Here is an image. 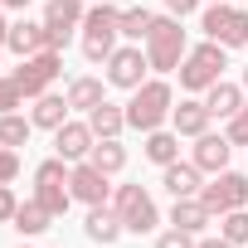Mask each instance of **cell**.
Segmentation results:
<instances>
[{
    "instance_id": "cell-4",
    "label": "cell",
    "mask_w": 248,
    "mask_h": 248,
    "mask_svg": "<svg viewBox=\"0 0 248 248\" xmlns=\"http://www.w3.org/2000/svg\"><path fill=\"white\" fill-rule=\"evenodd\" d=\"M224 68H229V49L224 44H214V39H204V44H195L185 59H180V88L185 93H209L219 78H224Z\"/></svg>"
},
{
    "instance_id": "cell-41",
    "label": "cell",
    "mask_w": 248,
    "mask_h": 248,
    "mask_svg": "<svg viewBox=\"0 0 248 248\" xmlns=\"http://www.w3.org/2000/svg\"><path fill=\"white\" fill-rule=\"evenodd\" d=\"M25 248H30V243H25Z\"/></svg>"
},
{
    "instance_id": "cell-5",
    "label": "cell",
    "mask_w": 248,
    "mask_h": 248,
    "mask_svg": "<svg viewBox=\"0 0 248 248\" xmlns=\"http://www.w3.org/2000/svg\"><path fill=\"white\" fill-rule=\"evenodd\" d=\"M204 39L224 44V49H243L248 44V10L233 5V0H209V10L200 15Z\"/></svg>"
},
{
    "instance_id": "cell-38",
    "label": "cell",
    "mask_w": 248,
    "mask_h": 248,
    "mask_svg": "<svg viewBox=\"0 0 248 248\" xmlns=\"http://www.w3.org/2000/svg\"><path fill=\"white\" fill-rule=\"evenodd\" d=\"M5 34H10V20H5V5H0V44H5Z\"/></svg>"
},
{
    "instance_id": "cell-31",
    "label": "cell",
    "mask_w": 248,
    "mask_h": 248,
    "mask_svg": "<svg viewBox=\"0 0 248 248\" xmlns=\"http://www.w3.org/2000/svg\"><path fill=\"white\" fill-rule=\"evenodd\" d=\"M224 137H229L233 146H248V102H243V107L224 122Z\"/></svg>"
},
{
    "instance_id": "cell-29",
    "label": "cell",
    "mask_w": 248,
    "mask_h": 248,
    "mask_svg": "<svg viewBox=\"0 0 248 248\" xmlns=\"http://www.w3.org/2000/svg\"><path fill=\"white\" fill-rule=\"evenodd\" d=\"M219 233L229 238V243H248V209H229V214H219Z\"/></svg>"
},
{
    "instance_id": "cell-27",
    "label": "cell",
    "mask_w": 248,
    "mask_h": 248,
    "mask_svg": "<svg viewBox=\"0 0 248 248\" xmlns=\"http://www.w3.org/2000/svg\"><path fill=\"white\" fill-rule=\"evenodd\" d=\"M30 132H34L30 117H20V112H0V146L20 151V146H30Z\"/></svg>"
},
{
    "instance_id": "cell-30",
    "label": "cell",
    "mask_w": 248,
    "mask_h": 248,
    "mask_svg": "<svg viewBox=\"0 0 248 248\" xmlns=\"http://www.w3.org/2000/svg\"><path fill=\"white\" fill-rule=\"evenodd\" d=\"M25 107V93H20V83L10 78V73H0V112H20Z\"/></svg>"
},
{
    "instance_id": "cell-24",
    "label": "cell",
    "mask_w": 248,
    "mask_h": 248,
    "mask_svg": "<svg viewBox=\"0 0 248 248\" xmlns=\"http://www.w3.org/2000/svg\"><path fill=\"white\" fill-rule=\"evenodd\" d=\"M88 127H93V137H122V132H127V107H117L112 97L97 102L88 112Z\"/></svg>"
},
{
    "instance_id": "cell-22",
    "label": "cell",
    "mask_w": 248,
    "mask_h": 248,
    "mask_svg": "<svg viewBox=\"0 0 248 248\" xmlns=\"http://www.w3.org/2000/svg\"><path fill=\"white\" fill-rule=\"evenodd\" d=\"M68 97H59V93H44V97H34V107H30V122L34 127H44V132H59L63 122H68Z\"/></svg>"
},
{
    "instance_id": "cell-26",
    "label": "cell",
    "mask_w": 248,
    "mask_h": 248,
    "mask_svg": "<svg viewBox=\"0 0 248 248\" xmlns=\"http://www.w3.org/2000/svg\"><path fill=\"white\" fill-rule=\"evenodd\" d=\"M10 224H15V229H20L25 238H39L44 229H54V214H49V209H44V204H39V200L30 195V200H25V204L15 209V219H10Z\"/></svg>"
},
{
    "instance_id": "cell-36",
    "label": "cell",
    "mask_w": 248,
    "mask_h": 248,
    "mask_svg": "<svg viewBox=\"0 0 248 248\" xmlns=\"http://www.w3.org/2000/svg\"><path fill=\"white\" fill-rule=\"evenodd\" d=\"M195 248H238V243H229L224 233H219V238H204V233H200V238H195Z\"/></svg>"
},
{
    "instance_id": "cell-14",
    "label": "cell",
    "mask_w": 248,
    "mask_h": 248,
    "mask_svg": "<svg viewBox=\"0 0 248 248\" xmlns=\"http://www.w3.org/2000/svg\"><path fill=\"white\" fill-rule=\"evenodd\" d=\"M229 156H233V141H229L224 132H204V137H195V151H190V161H195L204 175H219V170H229Z\"/></svg>"
},
{
    "instance_id": "cell-16",
    "label": "cell",
    "mask_w": 248,
    "mask_h": 248,
    "mask_svg": "<svg viewBox=\"0 0 248 248\" xmlns=\"http://www.w3.org/2000/svg\"><path fill=\"white\" fill-rule=\"evenodd\" d=\"M209 122H214V112L204 107V97H180L175 107H170V127L180 132V137H204L209 132Z\"/></svg>"
},
{
    "instance_id": "cell-2",
    "label": "cell",
    "mask_w": 248,
    "mask_h": 248,
    "mask_svg": "<svg viewBox=\"0 0 248 248\" xmlns=\"http://www.w3.org/2000/svg\"><path fill=\"white\" fill-rule=\"evenodd\" d=\"M170 107H175L170 83H166V78H146V83L132 93V102H127V127L146 137V132H156V127L170 122Z\"/></svg>"
},
{
    "instance_id": "cell-12",
    "label": "cell",
    "mask_w": 248,
    "mask_h": 248,
    "mask_svg": "<svg viewBox=\"0 0 248 248\" xmlns=\"http://www.w3.org/2000/svg\"><path fill=\"white\" fill-rule=\"evenodd\" d=\"M83 0H49L44 10V30H49V49H63L73 30H83Z\"/></svg>"
},
{
    "instance_id": "cell-40",
    "label": "cell",
    "mask_w": 248,
    "mask_h": 248,
    "mask_svg": "<svg viewBox=\"0 0 248 248\" xmlns=\"http://www.w3.org/2000/svg\"><path fill=\"white\" fill-rule=\"evenodd\" d=\"M0 54H5V44H0Z\"/></svg>"
},
{
    "instance_id": "cell-34",
    "label": "cell",
    "mask_w": 248,
    "mask_h": 248,
    "mask_svg": "<svg viewBox=\"0 0 248 248\" xmlns=\"http://www.w3.org/2000/svg\"><path fill=\"white\" fill-rule=\"evenodd\" d=\"M15 209H20L15 190H10V185H0V224H10V219H15Z\"/></svg>"
},
{
    "instance_id": "cell-19",
    "label": "cell",
    "mask_w": 248,
    "mask_h": 248,
    "mask_svg": "<svg viewBox=\"0 0 248 248\" xmlns=\"http://www.w3.org/2000/svg\"><path fill=\"white\" fill-rule=\"evenodd\" d=\"M170 224L200 238V233H204L209 224H219V219H214V209H209L200 195H190V200H175V204H170Z\"/></svg>"
},
{
    "instance_id": "cell-15",
    "label": "cell",
    "mask_w": 248,
    "mask_h": 248,
    "mask_svg": "<svg viewBox=\"0 0 248 248\" xmlns=\"http://www.w3.org/2000/svg\"><path fill=\"white\" fill-rule=\"evenodd\" d=\"M93 127H88V117L83 122H63V127L54 132V156H63L68 166L73 161H88V151H93Z\"/></svg>"
},
{
    "instance_id": "cell-11",
    "label": "cell",
    "mask_w": 248,
    "mask_h": 248,
    "mask_svg": "<svg viewBox=\"0 0 248 248\" xmlns=\"http://www.w3.org/2000/svg\"><path fill=\"white\" fill-rule=\"evenodd\" d=\"M68 190H73V200L78 204H107L112 200V175H102L93 161H73V170H68Z\"/></svg>"
},
{
    "instance_id": "cell-9",
    "label": "cell",
    "mask_w": 248,
    "mask_h": 248,
    "mask_svg": "<svg viewBox=\"0 0 248 248\" xmlns=\"http://www.w3.org/2000/svg\"><path fill=\"white\" fill-rule=\"evenodd\" d=\"M146 73H151V59H146L141 44H117V49H112V59H107V83H112V88L137 93V88L146 83Z\"/></svg>"
},
{
    "instance_id": "cell-35",
    "label": "cell",
    "mask_w": 248,
    "mask_h": 248,
    "mask_svg": "<svg viewBox=\"0 0 248 248\" xmlns=\"http://www.w3.org/2000/svg\"><path fill=\"white\" fill-rule=\"evenodd\" d=\"M195 10H200V0H166V15H175V20H185Z\"/></svg>"
},
{
    "instance_id": "cell-33",
    "label": "cell",
    "mask_w": 248,
    "mask_h": 248,
    "mask_svg": "<svg viewBox=\"0 0 248 248\" xmlns=\"http://www.w3.org/2000/svg\"><path fill=\"white\" fill-rule=\"evenodd\" d=\"M20 175V151H10V146H0V185H10Z\"/></svg>"
},
{
    "instance_id": "cell-13",
    "label": "cell",
    "mask_w": 248,
    "mask_h": 248,
    "mask_svg": "<svg viewBox=\"0 0 248 248\" xmlns=\"http://www.w3.org/2000/svg\"><path fill=\"white\" fill-rule=\"evenodd\" d=\"M5 49L15 54V59H30V54H44L49 49V30H44V20H10V34H5Z\"/></svg>"
},
{
    "instance_id": "cell-17",
    "label": "cell",
    "mask_w": 248,
    "mask_h": 248,
    "mask_svg": "<svg viewBox=\"0 0 248 248\" xmlns=\"http://www.w3.org/2000/svg\"><path fill=\"white\" fill-rule=\"evenodd\" d=\"M83 233H88L93 243L112 248L122 233H127V224H122V214H117V209H112V200H107V204H93V209H88V219H83Z\"/></svg>"
},
{
    "instance_id": "cell-1",
    "label": "cell",
    "mask_w": 248,
    "mask_h": 248,
    "mask_svg": "<svg viewBox=\"0 0 248 248\" xmlns=\"http://www.w3.org/2000/svg\"><path fill=\"white\" fill-rule=\"evenodd\" d=\"M117 39H122V10L112 0H93L88 15H83V59L88 63H107Z\"/></svg>"
},
{
    "instance_id": "cell-25",
    "label": "cell",
    "mask_w": 248,
    "mask_h": 248,
    "mask_svg": "<svg viewBox=\"0 0 248 248\" xmlns=\"http://www.w3.org/2000/svg\"><path fill=\"white\" fill-rule=\"evenodd\" d=\"M88 161H93L102 175H117L122 166H127V146H122V137H97L93 151H88Z\"/></svg>"
},
{
    "instance_id": "cell-23",
    "label": "cell",
    "mask_w": 248,
    "mask_h": 248,
    "mask_svg": "<svg viewBox=\"0 0 248 248\" xmlns=\"http://www.w3.org/2000/svg\"><path fill=\"white\" fill-rule=\"evenodd\" d=\"M243 102H248V97H243V83H224V78H219V83L204 93V107H209L219 122H229V117H233Z\"/></svg>"
},
{
    "instance_id": "cell-32",
    "label": "cell",
    "mask_w": 248,
    "mask_h": 248,
    "mask_svg": "<svg viewBox=\"0 0 248 248\" xmlns=\"http://www.w3.org/2000/svg\"><path fill=\"white\" fill-rule=\"evenodd\" d=\"M156 248H195V233H185V229H166V233H156Z\"/></svg>"
},
{
    "instance_id": "cell-7",
    "label": "cell",
    "mask_w": 248,
    "mask_h": 248,
    "mask_svg": "<svg viewBox=\"0 0 248 248\" xmlns=\"http://www.w3.org/2000/svg\"><path fill=\"white\" fill-rule=\"evenodd\" d=\"M112 209L122 214L127 233H156V224H161V209H156V200L141 185H117L112 190Z\"/></svg>"
},
{
    "instance_id": "cell-39",
    "label": "cell",
    "mask_w": 248,
    "mask_h": 248,
    "mask_svg": "<svg viewBox=\"0 0 248 248\" xmlns=\"http://www.w3.org/2000/svg\"><path fill=\"white\" fill-rule=\"evenodd\" d=\"M243 93H248V68H243Z\"/></svg>"
},
{
    "instance_id": "cell-8",
    "label": "cell",
    "mask_w": 248,
    "mask_h": 248,
    "mask_svg": "<svg viewBox=\"0 0 248 248\" xmlns=\"http://www.w3.org/2000/svg\"><path fill=\"white\" fill-rule=\"evenodd\" d=\"M63 73V49H44V54H30V59H20V68L10 73L15 83H20V93L34 102V97H44L49 88H54V78Z\"/></svg>"
},
{
    "instance_id": "cell-18",
    "label": "cell",
    "mask_w": 248,
    "mask_h": 248,
    "mask_svg": "<svg viewBox=\"0 0 248 248\" xmlns=\"http://www.w3.org/2000/svg\"><path fill=\"white\" fill-rule=\"evenodd\" d=\"M161 185H166L175 200H190V195L204 190V170H200L195 161H170V166H161Z\"/></svg>"
},
{
    "instance_id": "cell-10",
    "label": "cell",
    "mask_w": 248,
    "mask_h": 248,
    "mask_svg": "<svg viewBox=\"0 0 248 248\" xmlns=\"http://www.w3.org/2000/svg\"><path fill=\"white\" fill-rule=\"evenodd\" d=\"M200 200L214 209V219L229 214V209H248V175H238V170H219V175L200 190Z\"/></svg>"
},
{
    "instance_id": "cell-6",
    "label": "cell",
    "mask_w": 248,
    "mask_h": 248,
    "mask_svg": "<svg viewBox=\"0 0 248 248\" xmlns=\"http://www.w3.org/2000/svg\"><path fill=\"white\" fill-rule=\"evenodd\" d=\"M68 161L63 156H49V161H39L34 166V200L59 219V214H68V204H73V190H68Z\"/></svg>"
},
{
    "instance_id": "cell-21",
    "label": "cell",
    "mask_w": 248,
    "mask_h": 248,
    "mask_svg": "<svg viewBox=\"0 0 248 248\" xmlns=\"http://www.w3.org/2000/svg\"><path fill=\"white\" fill-rule=\"evenodd\" d=\"M141 156L151 161V166H170V161H180V132L170 127H156V132H146V141H141Z\"/></svg>"
},
{
    "instance_id": "cell-37",
    "label": "cell",
    "mask_w": 248,
    "mask_h": 248,
    "mask_svg": "<svg viewBox=\"0 0 248 248\" xmlns=\"http://www.w3.org/2000/svg\"><path fill=\"white\" fill-rule=\"evenodd\" d=\"M0 5H5V10H20V15H25V10H30V0H0Z\"/></svg>"
},
{
    "instance_id": "cell-20",
    "label": "cell",
    "mask_w": 248,
    "mask_h": 248,
    "mask_svg": "<svg viewBox=\"0 0 248 248\" xmlns=\"http://www.w3.org/2000/svg\"><path fill=\"white\" fill-rule=\"evenodd\" d=\"M107 88H112V83H102V78H93V73H78V78L68 83V93H63V97H68V107H73V112H83V117H88L97 102H107Z\"/></svg>"
},
{
    "instance_id": "cell-28",
    "label": "cell",
    "mask_w": 248,
    "mask_h": 248,
    "mask_svg": "<svg viewBox=\"0 0 248 248\" xmlns=\"http://www.w3.org/2000/svg\"><path fill=\"white\" fill-rule=\"evenodd\" d=\"M151 10L146 5H132V10H122V39H132V44H141L146 39V30H151Z\"/></svg>"
},
{
    "instance_id": "cell-3",
    "label": "cell",
    "mask_w": 248,
    "mask_h": 248,
    "mask_svg": "<svg viewBox=\"0 0 248 248\" xmlns=\"http://www.w3.org/2000/svg\"><path fill=\"white\" fill-rule=\"evenodd\" d=\"M141 49L151 59V73H175L180 59L190 54V39H185V30H180L175 15H156L151 30H146V39H141Z\"/></svg>"
}]
</instances>
